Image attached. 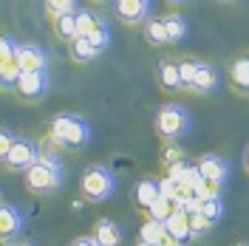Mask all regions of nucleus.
Here are the masks:
<instances>
[{
	"label": "nucleus",
	"mask_w": 249,
	"mask_h": 246,
	"mask_svg": "<svg viewBox=\"0 0 249 246\" xmlns=\"http://www.w3.org/2000/svg\"><path fill=\"white\" fill-rule=\"evenodd\" d=\"M48 139L60 144V150H82L91 141V124L79 113H57L48 122Z\"/></svg>",
	"instance_id": "f257e3e1"
},
{
	"label": "nucleus",
	"mask_w": 249,
	"mask_h": 246,
	"mask_svg": "<svg viewBox=\"0 0 249 246\" xmlns=\"http://www.w3.org/2000/svg\"><path fill=\"white\" fill-rule=\"evenodd\" d=\"M62 161L57 153H46L40 147V158L26 170V190L34 195H48L54 190H60L62 184Z\"/></svg>",
	"instance_id": "f03ea898"
},
{
	"label": "nucleus",
	"mask_w": 249,
	"mask_h": 246,
	"mask_svg": "<svg viewBox=\"0 0 249 246\" xmlns=\"http://www.w3.org/2000/svg\"><path fill=\"white\" fill-rule=\"evenodd\" d=\"M153 127H156V136L161 139L164 144L167 141H178L190 133L193 127V116L184 105H176V102H164L161 108L156 110V119H153Z\"/></svg>",
	"instance_id": "7ed1b4c3"
},
{
	"label": "nucleus",
	"mask_w": 249,
	"mask_h": 246,
	"mask_svg": "<svg viewBox=\"0 0 249 246\" xmlns=\"http://www.w3.org/2000/svg\"><path fill=\"white\" fill-rule=\"evenodd\" d=\"M79 193L91 204H102L116 193V176L105 164H91L79 178Z\"/></svg>",
	"instance_id": "20e7f679"
},
{
	"label": "nucleus",
	"mask_w": 249,
	"mask_h": 246,
	"mask_svg": "<svg viewBox=\"0 0 249 246\" xmlns=\"http://www.w3.org/2000/svg\"><path fill=\"white\" fill-rule=\"evenodd\" d=\"M3 158V167L12 170V173H26V170L40 158V144L37 141H31L26 136H17V141L12 144V150L6 156H0Z\"/></svg>",
	"instance_id": "39448f33"
},
{
	"label": "nucleus",
	"mask_w": 249,
	"mask_h": 246,
	"mask_svg": "<svg viewBox=\"0 0 249 246\" xmlns=\"http://www.w3.org/2000/svg\"><path fill=\"white\" fill-rule=\"evenodd\" d=\"M17 43L12 34H3V40H0V79H3V88H12L17 85V79L23 74V68H20V62H17Z\"/></svg>",
	"instance_id": "423d86ee"
},
{
	"label": "nucleus",
	"mask_w": 249,
	"mask_h": 246,
	"mask_svg": "<svg viewBox=\"0 0 249 246\" xmlns=\"http://www.w3.org/2000/svg\"><path fill=\"white\" fill-rule=\"evenodd\" d=\"M15 91L26 102H37L48 93V71H23L17 79Z\"/></svg>",
	"instance_id": "0eeeda50"
},
{
	"label": "nucleus",
	"mask_w": 249,
	"mask_h": 246,
	"mask_svg": "<svg viewBox=\"0 0 249 246\" xmlns=\"http://www.w3.org/2000/svg\"><path fill=\"white\" fill-rule=\"evenodd\" d=\"M113 15L124 26H142L150 20V0H113Z\"/></svg>",
	"instance_id": "6e6552de"
},
{
	"label": "nucleus",
	"mask_w": 249,
	"mask_h": 246,
	"mask_svg": "<svg viewBox=\"0 0 249 246\" xmlns=\"http://www.w3.org/2000/svg\"><path fill=\"white\" fill-rule=\"evenodd\" d=\"M156 82L164 93H176L184 91V82H181V71H178V62L173 60H161L156 68Z\"/></svg>",
	"instance_id": "1a4fd4ad"
},
{
	"label": "nucleus",
	"mask_w": 249,
	"mask_h": 246,
	"mask_svg": "<svg viewBox=\"0 0 249 246\" xmlns=\"http://www.w3.org/2000/svg\"><path fill=\"white\" fill-rule=\"evenodd\" d=\"M218 85H221L218 68L213 65V62L198 60V71H196V82H193V91L190 93H204V96H210V93L218 91Z\"/></svg>",
	"instance_id": "9d476101"
},
{
	"label": "nucleus",
	"mask_w": 249,
	"mask_h": 246,
	"mask_svg": "<svg viewBox=\"0 0 249 246\" xmlns=\"http://www.w3.org/2000/svg\"><path fill=\"white\" fill-rule=\"evenodd\" d=\"M23 227H26V215L15 204H3L0 207V235H3V241H12L15 235H20Z\"/></svg>",
	"instance_id": "9b49d317"
},
{
	"label": "nucleus",
	"mask_w": 249,
	"mask_h": 246,
	"mask_svg": "<svg viewBox=\"0 0 249 246\" xmlns=\"http://www.w3.org/2000/svg\"><path fill=\"white\" fill-rule=\"evenodd\" d=\"M17 62L23 71H48V54L34 43H23L17 48Z\"/></svg>",
	"instance_id": "f8f14e48"
},
{
	"label": "nucleus",
	"mask_w": 249,
	"mask_h": 246,
	"mask_svg": "<svg viewBox=\"0 0 249 246\" xmlns=\"http://www.w3.org/2000/svg\"><path fill=\"white\" fill-rule=\"evenodd\" d=\"M227 82L238 96H249V57H238L227 68Z\"/></svg>",
	"instance_id": "ddd939ff"
},
{
	"label": "nucleus",
	"mask_w": 249,
	"mask_h": 246,
	"mask_svg": "<svg viewBox=\"0 0 249 246\" xmlns=\"http://www.w3.org/2000/svg\"><path fill=\"white\" fill-rule=\"evenodd\" d=\"M198 170H201L204 178H210V181H227L230 178V161L224 158V156L218 153H207L198 158Z\"/></svg>",
	"instance_id": "4468645a"
},
{
	"label": "nucleus",
	"mask_w": 249,
	"mask_h": 246,
	"mask_svg": "<svg viewBox=\"0 0 249 246\" xmlns=\"http://www.w3.org/2000/svg\"><path fill=\"white\" fill-rule=\"evenodd\" d=\"M93 241L99 246H122V229H119V224L116 221H110V218H99L96 224H93Z\"/></svg>",
	"instance_id": "2eb2a0df"
},
{
	"label": "nucleus",
	"mask_w": 249,
	"mask_h": 246,
	"mask_svg": "<svg viewBox=\"0 0 249 246\" xmlns=\"http://www.w3.org/2000/svg\"><path fill=\"white\" fill-rule=\"evenodd\" d=\"M164 224H167V232H170L176 241H181V244H190L193 241V224H190V212L187 210H178L176 207Z\"/></svg>",
	"instance_id": "dca6fc26"
},
{
	"label": "nucleus",
	"mask_w": 249,
	"mask_h": 246,
	"mask_svg": "<svg viewBox=\"0 0 249 246\" xmlns=\"http://www.w3.org/2000/svg\"><path fill=\"white\" fill-rule=\"evenodd\" d=\"M159 198H161V178H142L136 184V201L144 210H150Z\"/></svg>",
	"instance_id": "f3484780"
},
{
	"label": "nucleus",
	"mask_w": 249,
	"mask_h": 246,
	"mask_svg": "<svg viewBox=\"0 0 249 246\" xmlns=\"http://www.w3.org/2000/svg\"><path fill=\"white\" fill-rule=\"evenodd\" d=\"M68 57L74 62H91L99 57V51L93 48V43L88 37H74L71 43H68Z\"/></svg>",
	"instance_id": "a211bd4d"
},
{
	"label": "nucleus",
	"mask_w": 249,
	"mask_h": 246,
	"mask_svg": "<svg viewBox=\"0 0 249 246\" xmlns=\"http://www.w3.org/2000/svg\"><path fill=\"white\" fill-rule=\"evenodd\" d=\"M144 40L150 46H170V34H167V26H164V17H150L144 23Z\"/></svg>",
	"instance_id": "6ab92c4d"
},
{
	"label": "nucleus",
	"mask_w": 249,
	"mask_h": 246,
	"mask_svg": "<svg viewBox=\"0 0 249 246\" xmlns=\"http://www.w3.org/2000/svg\"><path fill=\"white\" fill-rule=\"evenodd\" d=\"M139 238L142 241H147V244H161L164 238H167V224L164 221H159V218H144V224H142V229H139Z\"/></svg>",
	"instance_id": "aec40b11"
},
{
	"label": "nucleus",
	"mask_w": 249,
	"mask_h": 246,
	"mask_svg": "<svg viewBox=\"0 0 249 246\" xmlns=\"http://www.w3.org/2000/svg\"><path fill=\"white\" fill-rule=\"evenodd\" d=\"M54 23V34L65 40V43H71L74 37H79V29H77V12H71V15H62L57 20H51Z\"/></svg>",
	"instance_id": "412c9836"
},
{
	"label": "nucleus",
	"mask_w": 249,
	"mask_h": 246,
	"mask_svg": "<svg viewBox=\"0 0 249 246\" xmlns=\"http://www.w3.org/2000/svg\"><path fill=\"white\" fill-rule=\"evenodd\" d=\"M105 20L96 15V12H88V9H79L77 12V29H79V37H91L93 31L99 29Z\"/></svg>",
	"instance_id": "4be33fe9"
},
{
	"label": "nucleus",
	"mask_w": 249,
	"mask_h": 246,
	"mask_svg": "<svg viewBox=\"0 0 249 246\" xmlns=\"http://www.w3.org/2000/svg\"><path fill=\"white\" fill-rule=\"evenodd\" d=\"M164 26H167V34H170V43H181L187 37V20L181 15H176V12H170V15H164Z\"/></svg>",
	"instance_id": "5701e85b"
},
{
	"label": "nucleus",
	"mask_w": 249,
	"mask_h": 246,
	"mask_svg": "<svg viewBox=\"0 0 249 246\" xmlns=\"http://www.w3.org/2000/svg\"><path fill=\"white\" fill-rule=\"evenodd\" d=\"M43 3H46V15L51 17V20L77 12V0H43Z\"/></svg>",
	"instance_id": "b1692460"
},
{
	"label": "nucleus",
	"mask_w": 249,
	"mask_h": 246,
	"mask_svg": "<svg viewBox=\"0 0 249 246\" xmlns=\"http://www.w3.org/2000/svg\"><path fill=\"white\" fill-rule=\"evenodd\" d=\"M178 71H181V82H184V91H193V82H196V71H198V60L184 57L178 60Z\"/></svg>",
	"instance_id": "393cba45"
},
{
	"label": "nucleus",
	"mask_w": 249,
	"mask_h": 246,
	"mask_svg": "<svg viewBox=\"0 0 249 246\" xmlns=\"http://www.w3.org/2000/svg\"><path fill=\"white\" fill-rule=\"evenodd\" d=\"M88 40L93 43V48H96L99 54H102V51H108V48H110V43H113V34H110V26H108V23H102V26H99V29L93 31V34L88 37Z\"/></svg>",
	"instance_id": "a878e982"
},
{
	"label": "nucleus",
	"mask_w": 249,
	"mask_h": 246,
	"mask_svg": "<svg viewBox=\"0 0 249 246\" xmlns=\"http://www.w3.org/2000/svg\"><path fill=\"white\" fill-rule=\"evenodd\" d=\"M201 212L210 218L213 224H218V221L224 218V212H227V207H224V198H221V195H218V198H207V201L201 204Z\"/></svg>",
	"instance_id": "bb28decb"
},
{
	"label": "nucleus",
	"mask_w": 249,
	"mask_h": 246,
	"mask_svg": "<svg viewBox=\"0 0 249 246\" xmlns=\"http://www.w3.org/2000/svg\"><path fill=\"white\" fill-rule=\"evenodd\" d=\"M190 224H193V241H196V238H204L207 232L215 227V224L201 212V210H198V212H190Z\"/></svg>",
	"instance_id": "cd10ccee"
},
{
	"label": "nucleus",
	"mask_w": 249,
	"mask_h": 246,
	"mask_svg": "<svg viewBox=\"0 0 249 246\" xmlns=\"http://www.w3.org/2000/svg\"><path fill=\"white\" fill-rule=\"evenodd\" d=\"M173 210H176V204H173L170 198H164V195H161V198H159L153 207L147 210V215H150V218H159V221H167Z\"/></svg>",
	"instance_id": "c85d7f7f"
},
{
	"label": "nucleus",
	"mask_w": 249,
	"mask_h": 246,
	"mask_svg": "<svg viewBox=\"0 0 249 246\" xmlns=\"http://www.w3.org/2000/svg\"><path fill=\"white\" fill-rule=\"evenodd\" d=\"M221 181H210V178H204L201 184H198V190H196V195L201 201H207V198H218L221 195Z\"/></svg>",
	"instance_id": "c756f323"
},
{
	"label": "nucleus",
	"mask_w": 249,
	"mask_h": 246,
	"mask_svg": "<svg viewBox=\"0 0 249 246\" xmlns=\"http://www.w3.org/2000/svg\"><path fill=\"white\" fill-rule=\"evenodd\" d=\"M181 158H184V153H181L173 141H167V144H164V150H161V164H164V167H170V164L181 161Z\"/></svg>",
	"instance_id": "7c9ffc66"
},
{
	"label": "nucleus",
	"mask_w": 249,
	"mask_h": 246,
	"mask_svg": "<svg viewBox=\"0 0 249 246\" xmlns=\"http://www.w3.org/2000/svg\"><path fill=\"white\" fill-rule=\"evenodd\" d=\"M15 141H17V136L12 133V127H3V130H0V156H6V153H9Z\"/></svg>",
	"instance_id": "2f4dec72"
},
{
	"label": "nucleus",
	"mask_w": 249,
	"mask_h": 246,
	"mask_svg": "<svg viewBox=\"0 0 249 246\" xmlns=\"http://www.w3.org/2000/svg\"><path fill=\"white\" fill-rule=\"evenodd\" d=\"M187 167H190V164H187V158H181V161H176V164H170V167H167V178H173V181L178 184V181L184 178Z\"/></svg>",
	"instance_id": "473e14b6"
},
{
	"label": "nucleus",
	"mask_w": 249,
	"mask_h": 246,
	"mask_svg": "<svg viewBox=\"0 0 249 246\" xmlns=\"http://www.w3.org/2000/svg\"><path fill=\"white\" fill-rule=\"evenodd\" d=\"M71 246H99L93 241V235H85V238H77V241H71Z\"/></svg>",
	"instance_id": "72a5a7b5"
},
{
	"label": "nucleus",
	"mask_w": 249,
	"mask_h": 246,
	"mask_svg": "<svg viewBox=\"0 0 249 246\" xmlns=\"http://www.w3.org/2000/svg\"><path fill=\"white\" fill-rule=\"evenodd\" d=\"M159 246H184V244H181V241H176V238H173L170 232H167V238H164V241H161Z\"/></svg>",
	"instance_id": "f704fd0d"
},
{
	"label": "nucleus",
	"mask_w": 249,
	"mask_h": 246,
	"mask_svg": "<svg viewBox=\"0 0 249 246\" xmlns=\"http://www.w3.org/2000/svg\"><path fill=\"white\" fill-rule=\"evenodd\" d=\"M244 170L249 173V144H247V150H244Z\"/></svg>",
	"instance_id": "c9c22d12"
},
{
	"label": "nucleus",
	"mask_w": 249,
	"mask_h": 246,
	"mask_svg": "<svg viewBox=\"0 0 249 246\" xmlns=\"http://www.w3.org/2000/svg\"><path fill=\"white\" fill-rule=\"evenodd\" d=\"M133 246H156V244H147V241H142V238H139V241H136Z\"/></svg>",
	"instance_id": "e433bc0d"
},
{
	"label": "nucleus",
	"mask_w": 249,
	"mask_h": 246,
	"mask_svg": "<svg viewBox=\"0 0 249 246\" xmlns=\"http://www.w3.org/2000/svg\"><path fill=\"white\" fill-rule=\"evenodd\" d=\"M164 3H187V0H164Z\"/></svg>",
	"instance_id": "4c0bfd02"
},
{
	"label": "nucleus",
	"mask_w": 249,
	"mask_h": 246,
	"mask_svg": "<svg viewBox=\"0 0 249 246\" xmlns=\"http://www.w3.org/2000/svg\"><path fill=\"white\" fill-rule=\"evenodd\" d=\"M3 246H15V244H9V241H3Z\"/></svg>",
	"instance_id": "58836bf2"
},
{
	"label": "nucleus",
	"mask_w": 249,
	"mask_h": 246,
	"mask_svg": "<svg viewBox=\"0 0 249 246\" xmlns=\"http://www.w3.org/2000/svg\"><path fill=\"white\" fill-rule=\"evenodd\" d=\"M93 3H108V0H93Z\"/></svg>",
	"instance_id": "ea45409f"
},
{
	"label": "nucleus",
	"mask_w": 249,
	"mask_h": 246,
	"mask_svg": "<svg viewBox=\"0 0 249 246\" xmlns=\"http://www.w3.org/2000/svg\"><path fill=\"white\" fill-rule=\"evenodd\" d=\"M17 246H34V244H17Z\"/></svg>",
	"instance_id": "a19ab883"
},
{
	"label": "nucleus",
	"mask_w": 249,
	"mask_h": 246,
	"mask_svg": "<svg viewBox=\"0 0 249 246\" xmlns=\"http://www.w3.org/2000/svg\"><path fill=\"white\" fill-rule=\"evenodd\" d=\"M235 246H249V244H235Z\"/></svg>",
	"instance_id": "79ce46f5"
},
{
	"label": "nucleus",
	"mask_w": 249,
	"mask_h": 246,
	"mask_svg": "<svg viewBox=\"0 0 249 246\" xmlns=\"http://www.w3.org/2000/svg\"><path fill=\"white\" fill-rule=\"evenodd\" d=\"M230 3H232V0H230Z\"/></svg>",
	"instance_id": "37998d69"
}]
</instances>
